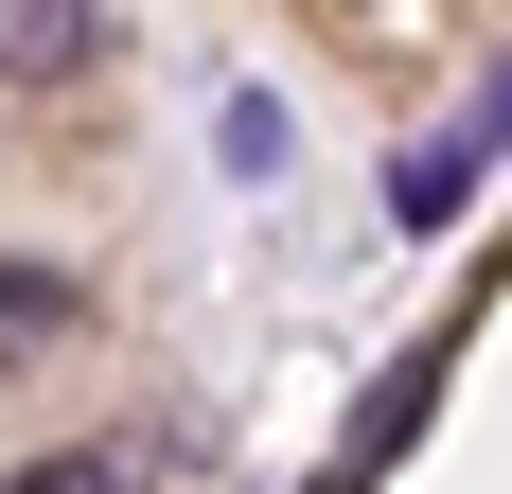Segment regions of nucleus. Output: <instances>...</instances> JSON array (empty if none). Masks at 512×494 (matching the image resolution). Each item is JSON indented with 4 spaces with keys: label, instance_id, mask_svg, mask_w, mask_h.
<instances>
[{
    "label": "nucleus",
    "instance_id": "1",
    "mask_svg": "<svg viewBox=\"0 0 512 494\" xmlns=\"http://www.w3.org/2000/svg\"><path fill=\"white\" fill-rule=\"evenodd\" d=\"M106 18H124V0H18L0 71H18V89H53V71H89V53H106Z\"/></svg>",
    "mask_w": 512,
    "mask_h": 494
},
{
    "label": "nucleus",
    "instance_id": "2",
    "mask_svg": "<svg viewBox=\"0 0 512 494\" xmlns=\"http://www.w3.org/2000/svg\"><path fill=\"white\" fill-rule=\"evenodd\" d=\"M53 318H71V283H53V265H0V371H18Z\"/></svg>",
    "mask_w": 512,
    "mask_h": 494
},
{
    "label": "nucleus",
    "instance_id": "3",
    "mask_svg": "<svg viewBox=\"0 0 512 494\" xmlns=\"http://www.w3.org/2000/svg\"><path fill=\"white\" fill-rule=\"evenodd\" d=\"M460 195H477V142H424V159H407V212H424V230H442V212H460Z\"/></svg>",
    "mask_w": 512,
    "mask_h": 494
},
{
    "label": "nucleus",
    "instance_id": "4",
    "mask_svg": "<svg viewBox=\"0 0 512 494\" xmlns=\"http://www.w3.org/2000/svg\"><path fill=\"white\" fill-rule=\"evenodd\" d=\"M0 494H124V477H106V459H18Z\"/></svg>",
    "mask_w": 512,
    "mask_h": 494
}]
</instances>
